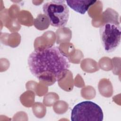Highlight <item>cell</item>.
Listing matches in <instances>:
<instances>
[{
    "instance_id": "6da1fadb",
    "label": "cell",
    "mask_w": 121,
    "mask_h": 121,
    "mask_svg": "<svg viewBox=\"0 0 121 121\" xmlns=\"http://www.w3.org/2000/svg\"><path fill=\"white\" fill-rule=\"evenodd\" d=\"M27 63L34 76L52 84L70 66L67 56L58 47L54 46L35 50L29 54Z\"/></svg>"
},
{
    "instance_id": "7a4b0ae2",
    "label": "cell",
    "mask_w": 121,
    "mask_h": 121,
    "mask_svg": "<svg viewBox=\"0 0 121 121\" xmlns=\"http://www.w3.org/2000/svg\"><path fill=\"white\" fill-rule=\"evenodd\" d=\"M65 1L52 0L45 3L43 10L47 16L51 26L62 28L67 23L69 18V11Z\"/></svg>"
},
{
    "instance_id": "277c9868",
    "label": "cell",
    "mask_w": 121,
    "mask_h": 121,
    "mask_svg": "<svg viewBox=\"0 0 121 121\" xmlns=\"http://www.w3.org/2000/svg\"><path fill=\"white\" fill-rule=\"evenodd\" d=\"M99 33L101 43L105 52H112L119 45L121 35L119 24L106 22L100 27Z\"/></svg>"
},
{
    "instance_id": "3957f363",
    "label": "cell",
    "mask_w": 121,
    "mask_h": 121,
    "mask_svg": "<svg viewBox=\"0 0 121 121\" xmlns=\"http://www.w3.org/2000/svg\"><path fill=\"white\" fill-rule=\"evenodd\" d=\"M103 118L102 109L92 101L81 102L77 104L71 111V120L72 121H102Z\"/></svg>"
},
{
    "instance_id": "5b68a950",
    "label": "cell",
    "mask_w": 121,
    "mask_h": 121,
    "mask_svg": "<svg viewBox=\"0 0 121 121\" xmlns=\"http://www.w3.org/2000/svg\"><path fill=\"white\" fill-rule=\"evenodd\" d=\"M67 5L76 12L84 14L88 9L96 2V0H66Z\"/></svg>"
}]
</instances>
